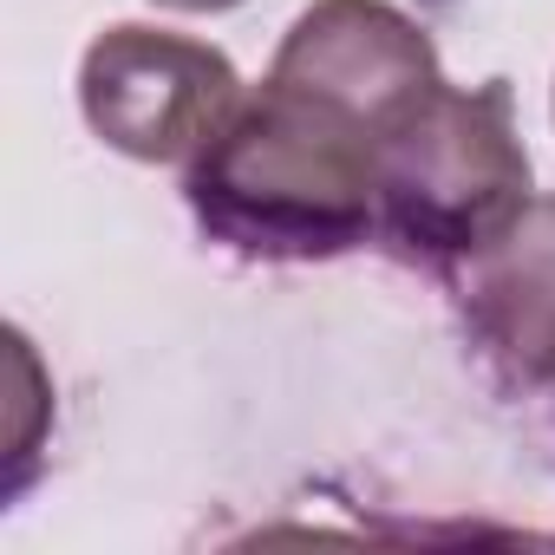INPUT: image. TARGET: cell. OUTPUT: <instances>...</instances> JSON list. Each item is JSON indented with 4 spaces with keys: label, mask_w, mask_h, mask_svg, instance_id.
Wrapping results in <instances>:
<instances>
[{
    "label": "cell",
    "mask_w": 555,
    "mask_h": 555,
    "mask_svg": "<svg viewBox=\"0 0 555 555\" xmlns=\"http://www.w3.org/2000/svg\"><path fill=\"white\" fill-rule=\"evenodd\" d=\"M183 203L248 261H334L379 235V131L268 73L190 157Z\"/></svg>",
    "instance_id": "6da1fadb"
},
{
    "label": "cell",
    "mask_w": 555,
    "mask_h": 555,
    "mask_svg": "<svg viewBox=\"0 0 555 555\" xmlns=\"http://www.w3.org/2000/svg\"><path fill=\"white\" fill-rule=\"evenodd\" d=\"M242 105L229 53L144 21L105 27L79 60V112L131 164H190Z\"/></svg>",
    "instance_id": "3957f363"
},
{
    "label": "cell",
    "mask_w": 555,
    "mask_h": 555,
    "mask_svg": "<svg viewBox=\"0 0 555 555\" xmlns=\"http://www.w3.org/2000/svg\"><path fill=\"white\" fill-rule=\"evenodd\" d=\"M268 73L327 99V105H340V112H353L379 138L418 99H431L444 86L431 34L412 14H399L392 0H314L288 27V40H282Z\"/></svg>",
    "instance_id": "277c9868"
},
{
    "label": "cell",
    "mask_w": 555,
    "mask_h": 555,
    "mask_svg": "<svg viewBox=\"0 0 555 555\" xmlns=\"http://www.w3.org/2000/svg\"><path fill=\"white\" fill-rule=\"evenodd\" d=\"M151 8H170V14H229L242 0H151Z\"/></svg>",
    "instance_id": "8992f818"
},
{
    "label": "cell",
    "mask_w": 555,
    "mask_h": 555,
    "mask_svg": "<svg viewBox=\"0 0 555 555\" xmlns=\"http://www.w3.org/2000/svg\"><path fill=\"white\" fill-rule=\"evenodd\" d=\"M529 203L509 86H438L379 138V242L431 274L470 261Z\"/></svg>",
    "instance_id": "7a4b0ae2"
},
{
    "label": "cell",
    "mask_w": 555,
    "mask_h": 555,
    "mask_svg": "<svg viewBox=\"0 0 555 555\" xmlns=\"http://www.w3.org/2000/svg\"><path fill=\"white\" fill-rule=\"evenodd\" d=\"M470 347L522 392L555 386V196H529L451 274Z\"/></svg>",
    "instance_id": "5b68a950"
}]
</instances>
